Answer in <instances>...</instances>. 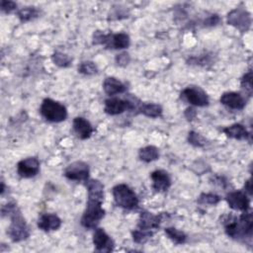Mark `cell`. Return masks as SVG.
Returning a JSON list of instances; mask_svg holds the SVG:
<instances>
[{
    "label": "cell",
    "instance_id": "35",
    "mask_svg": "<svg viewBox=\"0 0 253 253\" xmlns=\"http://www.w3.org/2000/svg\"><path fill=\"white\" fill-rule=\"evenodd\" d=\"M244 192L250 197L252 195V183H251V178L248 179L246 182H245V185H244Z\"/></svg>",
    "mask_w": 253,
    "mask_h": 253
},
{
    "label": "cell",
    "instance_id": "28",
    "mask_svg": "<svg viewBox=\"0 0 253 253\" xmlns=\"http://www.w3.org/2000/svg\"><path fill=\"white\" fill-rule=\"evenodd\" d=\"M78 72L83 75H94L98 73V67L95 62L86 60L78 65Z\"/></svg>",
    "mask_w": 253,
    "mask_h": 253
},
{
    "label": "cell",
    "instance_id": "30",
    "mask_svg": "<svg viewBox=\"0 0 253 253\" xmlns=\"http://www.w3.org/2000/svg\"><path fill=\"white\" fill-rule=\"evenodd\" d=\"M241 87L249 94V96L252 93V71L249 69L241 78Z\"/></svg>",
    "mask_w": 253,
    "mask_h": 253
},
{
    "label": "cell",
    "instance_id": "7",
    "mask_svg": "<svg viewBox=\"0 0 253 253\" xmlns=\"http://www.w3.org/2000/svg\"><path fill=\"white\" fill-rule=\"evenodd\" d=\"M40 113L46 121L51 123H60L67 118L65 106L50 98L43 99L40 107Z\"/></svg>",
    "mask_w": 253,
    "mask_h": 253
},
{
    "label": "cell",
    "instance_id": "18",
    "mask_svg": "<svg viewBox=\"0 0 253 253\" xmlns=\"http://www.w3.org/2000/svg\"><path fill=\"white\" fill-rule=\"evenodd\" d=\"M72 126H73V130H74L75 134L77 135V137H79L80 139H83V140L89 138L94 130L90 122L82 117L74 118Z\"/></svg>",
    "mask_w": 253,
    "mask_h": 253
},
{
    "label": "cell",
    "instance_id": "9",
    "mask_svg": "<svg viewBox=\"0 0 253 253\" xmlns=\"http://www.w3.org/2000/svg\"><path fill=\"white\" fill-rule=\"evenodd\" d=\"M89 166L83 161H74L64 169V176L68 180L86 183L89 180Z\"/></svg>",
    "mask_w": 253,
    "mask_h": 253
},
{
    "label": "cell",
    "instance_id": "16",
    "mask_svg": "<svg viewBox=\"0 0 253 253\" xmlns=\"http://www.w3.org/2000/svg\"><path fill=\"white\" fill-rule=\"evenodd\" d=\"M61 219L55 213H42L40 215L37 225L42 231L57 230L61 226Z\"/></svg>",
    "mask_w": 253,
    "mask_h": 253
},
{
    "label": "cell",
    "instance_id": "21",
    "mask_svg": "<svg viewBox=\"0 0 253 253\" xmlns=\"http://www.w3.org/2000/svg\"><path fill=\"white\" fill-rule=\"evenodd\" d=\"M162 107L159 104L154 103H141L138 108V114H142L148 118H158L162 115Z\"/></svg>",
    "mask_w": 253,
    "mask_h": 253
},
{
    "label": "cell",
    "instance_id": "19",
    "mask_svg": "<svg viewBox=\"0 0 253 253\" xmlns=\"http://www.w3.org/2000/svg\"><path fill=\"white\" fill-rule=\"evenodd\" d=\"M103 90L104 92L113 97L118 94H123L126 91V86L121 80L116 77H107L103 82Z\"/></svg>",
    "mask_w": 253,
    "mask_h": 253
},
{
    "label": "cell",
    "instance_id": "11",
    "mask_svg": "<svg viewBox=\"0 0 253 253\" xmlns=\"http://www.w3.org/2000/svg\"><path fill=\"white\" fill-rule=\"evenodd\" d=\"M167 214V213H166ZM163 213L159 214H154L150 211H142L139 213V217L137 220V226L136 228L141 229V230H146V231H152L155 229H158L160 224L162 223L165 215Z\"/></svg>",
    "mask_w": 253,
    "mask_h": 253
},
{
    "label": "cell",
    "instance_id": "34",
    "mask_svg": "<svg viewBox=\"0 0 253 253\" xmlns=\"http://www.w3.org/2000/svg\"><path fill=\"white\" fill-rule=\"evenodd\" d=\"M184 116H185V118L188 121H193L196 118V116H197V112H196V110L193 107H189V108H187L185 110Z\"/></svg>",
    "mask_w": 253,
    "mask_h": 253
},
{
    "label": "cell",
    "instance_id": "10",
    "mask_svg": "<svg viewBox=\"0 0 253 253\" xmlns=\"http://www.w3.org/2000/svg\"><path fill=\"white\" fill-rule=\"evenodd\" d=\"M227 23L241 32H246L251 26V16L245 9L235 8L227 14Z\"/></svg>",
    "mask_w": 253,
    "mask_h": 253
},
{
    "label": "cell",
    "instance_id": "24",
    "mask_svg": "<svg viewBox=\"0 0 253 253\" xmlns=\"http://www.w3.org/2000/svg\"><path fill=\"white\" fill-rule=\"evenodd\" d=\"M164 232L167 237L177 245L184 244L187 241V234L184 231L179 230L175 227H166L164 229Z\"/></svg>",
    "mask_w": 253,
    "mask_h": 253
},
{
    "label": "cell",
    "instance_id": "20",
    "mask_svg": "<svg viewBox=\"0 0 253 253\" xmlns=\"http://www.w3.org/2000/svg\"><path fill=\"white\" fill-rule=\"evenodd\" d=\"M222 132L230 138L238 139V140H245L248 139L250 133L246 129V127L241 124H233L222 128Z\"/></svg>",
    "mask_w": 253,
    "mask_h": 253
},
{
    "label": "cell",
    "instance_id": "15",
    "mask_svg": "<svg viewBox=\"0 0 253 253\" xmlns=\"http://www.w3.org/2000/svg\"><path fill=\"white\" fill-rule=\"evenodd\" d=\"M150 179L152 181V189L158 193L166 192L172 184L169 173L162 169L153 171L150 174Z\"/></svg>",
    "mask_w": 253,
    "mask_h": 253
},
{
    "label": "cell",
    "instance_id": "32",
    "mask_svg": "<svg viewBox=\"0 0 253 253\" xmlns=\"http://www.w3.org/2000/svg\"><path fill=\"white\" fill-rule=\"evenodd\" d=\"M116 63L120 66H126L130 61V56L127 52H122L116 55Z\"/></svg>",
    "mask_w": 253,
    "mask_h": 253
},
{
    "label": "cell",
    "instance_id": "31",
    "mask_svg": "<svg viewBox=\"0 0 253 253\" xmlns=\"http://www.w3.org/2000/svg\"><path fill=\"white\" fill-rule=\"evenodd\" d=\"M0 8L3 13L9 14L17 9V3L11 0H1Z\"/></svg>",
    "mask_w": 253,
    "mask_h": 253
},
{
    "label": "cell",
    "instance_id": "33",
    "mask_svg": "<svg viewBox=\"0 0 253 253\" xmlns=\"http://www.w3.org/2000/svg\"><path fill=\"white\" fill-rule=\"evenodd\" d=\"M219 22H220L219 16L216 15V14H212V15L209 16V17L204 21V26H205V27H212V26H216Z\"/></svg>",
    "mask_w": 253,
    "mask_h": 253
},
{
    "label": "cell",
    "instance_id": "12",
    "mask_svg": "<svg viewBox=\"0 0 253 253\" xmlns=\"http://www.w3.org/2000/svg\"><path fill=\"white\" fill-rule=\"evenodd\" d=\"M225 201L229 208L234 211H247L250 209V199L244 191L229 192L225 197Z\"/></svg>",
    "mask_w": 253,
    "mask_h": 253
},
{
    "label": "cell",
    "instance_id": "29",
    "mask_svg": "<svg viewBox=\"0 0 253 253\" xmlns=\"http://www.w3.org/2000/svg\"><path fill=\"white\" fill-rule=\"evenodd\" d=\"M188 141L190 144L196 147H203L206 145V139L198 132L191 130L188 133Z\"/></svg>",
    "mask_w": 253,
    "mask_h": 253
},
{
    "label": "cell",
    "instance_id": "36",
    "mask_svg": "<svg viewBox=\"0 0 253 253\" xmlns=\"http://www.w3.org/2000/svg\"><path fill=\"white\" fill-rule=\"evenodd\" d=\"M4 192H5V184H4V181H1V191H0L1 195H3Z\"/></svg>",
    "mask_w": 253,
    "mask_h": 253
},
{
    "label": "cell",
    "instance_id": "8",
    "mask_svg": "<svg viewBox=\"0 0 253 253\" xmlns=\"http://www.w3.org/2000/svg\"><path fill=\"white\" fill-rule=\"evenodd\" d=\"M181 98L196 107H207L210 104V99L206 91H204L201 87L190 85L187 86L181 92Z\"/></svg>",
    "mask_w": 253,
    "mask_h": 253
},
{
    "label": "cell",
    "instance_id": "14",
    "mask_svg": "<svg viewBox=\"0 0 253 253\" xmlns=\"http://www.w3.org/2000/svg\"><path fill=\"white\" fill-rule=\"evenodd\" d=\"M40 160L37 157H27L17 163V173L22 178H32L40 172Z\"/></svg>",
    "mask_w": 253,
    "mask_h": 253
},
{
    "label": "cell",
    "instance_id": "1",
    "mask_svg": "<svg viewBox=\"0 0 253 253\" xmlns=\"http://www.w3.org/2000/svg\"><path fill=\"white\" fill-rule=\"evenodd\" d=\"M85 184L88 198L80 223L86 229H95L106 213L102 207L104 202V185L97 179H89Z\"/></svg>",
    "mask_w": 253,
    "mask_h": 253
},
{
    "label": "cell",
    "instance_id": "17",
    "mask_svg": "<svg viewBox=\"0 0 253 253\" xmlns=\"http://www.w3.org/2000/svg\"><path fill=\"white\" fill-rule=\"evenodd\" d=\"M219 102L225 107L232 110H242L246 104L244 97L237 92L223 93L219 98Z\"/></svg>",
    "mask_w": 253,
    "mask_h": 253
},
{
    "label": "cell",
    "instance_id": "3",
    "mask_svg": "<svg viewBox=\"0 0 253 253\" xmlns=\"http://www.w3.org/2000/svg\"><path fill=\"white\" fill-rule=\"evenodd\" d=\"M1 215L10 218V225L7 228V234L13 242H21L30 236L29 226L14 202H9L1 208Z\"/></svg>",
    "mask_w": 253,
    "mask_h": 253
},
{
    "label": "cell",
    "instance_id": "22",
    "mask_svg": "<svg viewBox=\"0 0 253 253\" xmlns=\"http://www.w3.org/2000/svg\"><path fill=\"white\" fill-rule=\"evenodd\" d=\"M41 14V10L34 6H27L17 11V17L21 23H27L37 19Z\"/></svg>",
    "mask_w": 253,
    "mask_h": 253
},
{
    "label": "cell",
    "instance_id": "23",
    "mask_svg": "<svg viewBox=\"0 0 253 253\" xmlns=\"http://www.w3.org/2000/svg\"><path fill=\"white\" fill-rule=\"evenodd\" d=\"M138 158L146 163L152 162L159 158V149L154 145H147L138 150Z\"/></svg>",
    "mask_w": 253,
    "mask_h": 253
},
{
    "label": "cell",
    "instance_id": "2",
    "mask_svg": "<svg viewBox=\"0 0 253 253\" xmlns=\"http://www.w3.org/2000/svg\"><path fill=\"white\" fill-rule=\"evenodd\" d=\"M221 223L228 237L240 242L251 241L253 233V216L252 213L243 211L239 216L228 213L223 215Z\"/></svg>",
    "mask_w": 253,
    "mask_h": 253
},
{
    "label": "cell",
    "instance_id": "25",
    "mask_svg": "<svg viewBox=\"0 0 253 253\" xmlns=\"http://www.w3.org/2000/svg\"><path fill=\"white\" fill-rule=\"evenodd\" d=\"M220 201V198L219 196H217L216 194H213V193H202L198 200H197V203L199 205H208V206H215L219 203Z\"/></svg>",
    "mask_w": 253,
    "mask_h": 253
},
{
    "label": "cell",
    "instance_id": "5",
    "mask_svg": "<svg viewBox=\"0 0 253 253\" xmlns=\"http://www.w3.org/2000/svg\"><path fill=\"white\" fill-rule=\"evenodd\" d=\"M142 102H140L137 98L133 96H127L126 99L111 97L105 100L104 111L106 114L110 116H117L125 113L126 111L134 112L137 111Z\"/></svg>",
    "mask_w": 253,
    "mask_h": 253
},
{
    "label": "cell",
    "instance_id": "27",
    "mask_svg": "<svg viewBox=\"0 0 253 253\" xmlns=\"http://www.w3.org/2000/svg\"><path fill=\"white\" fill-rule=\"evenodd\" d=\"M154 232L152 231H146V230H141V229H134L131 231V236L132 240L137 243V244H144L149 238L152 237Z\"/></svg>",
    "mask_w": 253,
    "mask_h": 253
},
{
    "label": "cell",
    "instance_id": "13",
    "mask_svg": "<svg viewBox=\"0 0 253 253\" xmlns=\"http://www.w3.org/2000/svg\"><path fill=\"white\" fill-rule=\"evenodd\" d=\"M93 244L96 251L112 252L115 248V242L111 236L104 230V228L96 227L93 233Z\"/></svg>",
    "mask_w": 253,
    "mask_h": 253
},
{
    "label": "cell",
    "instance_id": "26",
    "mask_svg": "<svg viewBox=\"0 0 253 253\" xmlns=\"http://www.w3.org/2000/svg\"><path fill=\"white\" fill-rule=\"evenodd\" d=\"M51 60L55 65L59 67H67L72 62V58L69 55L60 51H55L51 55Z\"/></svg>",
    "mask_w": 253,
    "mask_h": 253
},
{
    "label": "cell",
    "instance_id": "4",
    "mask_svg": "<svg viewBox=\"0 0 253 253\" xmlns=\"http://www.w3.org/2000/svg\"><path fill=\"white\" fill-rule=\"evenodd\" d=\"M92 40L93 44L104 45L108 49H124L130 44L129 36L126 33L105 34L102 31H96Z\"/></svg>",
    "mask_w": 253,
    "mask_h": 253
},
{
    "label": "cell",
    "instance_id": "6",
    "mask_svg": "<svg viewBox=\"0 0 253 253\" xmlns=\"http://www.w3.org/2000/svg\"><path fill=\"white\" fill-rule=\"evenodd\" d=\"M116 205L127 211H133L138 208L139 200L134 191L126 184H118L112 190Z\"/></svg>",
    "mask_w": 253,
    "mask_h": 253
}]
</instances>
